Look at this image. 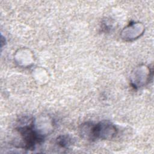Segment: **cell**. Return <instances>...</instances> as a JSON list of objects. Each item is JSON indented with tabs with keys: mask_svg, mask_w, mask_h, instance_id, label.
<instances>
[{
	"mask_svg": "<svg viewBox=\"0 0 154 154\" xmlns=\"http://www.w3.org/2000/svg\"><path fill=\"white\" fill-rule=\"evenodd\" d=\"M56 143L61 147L67 148L73 143V139L68 135H61L57 138Z\"/></svg>",
	"mask_w": 154,
	"mask_h": 154,
	"instance_id": "obj_4",
	"label": "cell"
},
{
	"mask_svg": "<svg viewBox=\"0 0 154 154\" xmlns=\"http://www.w3.org/2000/svg\"><path fill=\"white\" fill-rule=\"evenodd\" d=\"M144 27L140 22L130 23L121 32V37L126 41H131L138 38L144 32Z\"/></svg>",
	"mask_w": 154,
	"mask_h": 154,
	"instance_id": "obj_3",
	"label": "cell"
},
{
	"mask_svg": "<svg viewBox=\"0 0 154 154\" xmlns=\"http://www.w3.org/2000/svg\"><path fill=\"white\" fill-rule=\"evenodd\" d=\"M117 133V129L116 126L108 120H103L97 124L92 125V140H111L116 135Z\"/></svg>",
	"mask_w": 154,
	"mask_h": 154,
	"instance_id": "obj_1",
	"label": "cell"
},
{
	"mask_svg": "<svg viewBox=\"0 0 154 154\" xmlns=\"http://www.w3.org/2000/svg\"><path fill=\"white\" fill-rule=\"evenodd\" d=\"M150 69L146 66H140L134 70L131 76L132 85L134 88L140 87L149 81Z\"/></svg>",
	"mask_w": 154,
	"mask_h": 154,
	"instance_id": "obj_2",
	"label": "cell"
}]
</instances>
